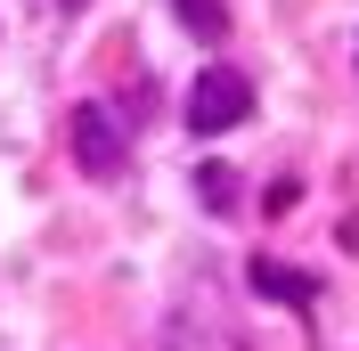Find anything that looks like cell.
I'll list each match as a JSON object with an SVG mask.
<instances>
[{
	"label": "cell",
	"mask_w": 359,
	"mask_h": 351,
	"mask_svg": "<svg viewBox=\"0 0 359 351\" xmlns=\"http://www.w3.org/2000/svg\"><path fill=\"white\" fill-rule=\"evenodd\" d=\"M66 139H74V164H82L90 180H123L131 139H123V123H114L107 98H82V107H74V123H66Z\"/></svg>",
	"instance_id": "obj_1"
},
{
	"label": "cell",
	"mask_w": 359,
	"mask_h": 351,
	"mask_svg": "<svg viewBox=\"0 0 359 351\" xmlns=\"http://www.w3.org/2000/svg\"><path fill=\"white\" fill-rule=\"evenodd\" d=\"M253 114V82L237 66H204L196 74V90H188V131L196 139H212V131H237Z\"/></svg>",
	"instance_id": "obj_2"
},
{
	"label": "cell",
	"mask_w": 359,
	"mask_h": 351,
	"mask_svg": "<svg viewBox=\"0 0 359 351\" xmlns=\"http://www.w3.org/2000/svg\"><path fill=\"white\" fill-rule=\"evenodd\" d=\"M245 278H253V294H269L278 310H311L318 303V278H311V270H286V262H269V253H253Z\"/></svg>",
	"instance_id": "obj_3"
},
{
	"label": "cell",
	"mask_w": 359,
	"mask_h": 351,
	"mask_svg": "<svg viewBox=\"0 0 359 351\" xmlns=\"http://www.w3.org/2000/svg\"><path fill=\"white\" fill-rule=\"evenodd\" d=\"M172 8H180V25H188L196 41H221V33H229V8H221V0H172Z\"/></svg>",
	"instance_id": "obj_4"
},
{
	"label": "cell",
	"mask_w": 359,
	"mask_h": 351,
	"mask_svg": "<svg viewBox=\"0 0 359 351\" xmlns=\"http://www.w3.org/2000/svg\"><path fill=\"white\" fill-rule=\"evenodd\" d=\"M196 197L212 204V213H229V204H237V172H229V164H204V172H196Z\"/></svg>",
	"instance_id": "obj_5"
}]
</instances>
